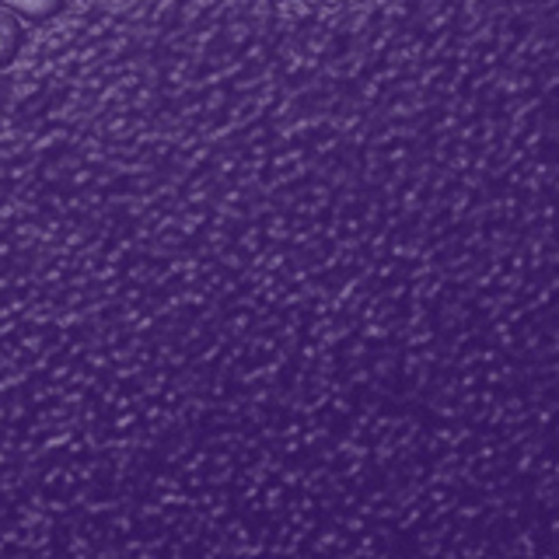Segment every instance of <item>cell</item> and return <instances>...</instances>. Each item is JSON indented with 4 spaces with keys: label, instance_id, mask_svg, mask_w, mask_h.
<instances>
[{
    "label": "cell",
    "instance_id": "7a4b0ae2",
    "mask_svg": "<svg viewBox=\"0 0 559 559\" xmlns=\"http://www.w3.org/2000/svg\"><path fill=\"white\" fill-rule=\"evenodd\" d=\"M0 4H8L11 11L25 14V17H52L67 0H0Z\"/></svg>",
    "mask_w": 559,
    "mask_h": 559
},
{
    "label": "cell",
    "instance_id": "6da1fadb",
    "mask_svg": "<svg viewBox=\"0 0 559 559\" xmlns=\"http://www.w3.org/2000/svg\"><path fill=\"white\" fill-rule=\"evenodd\" d=\"M17 49H22V25H17V14L0 4V67H8Z\"/></svg>",
    "mask_w": 559,
    "mask_h": 559
}]
</instances>
